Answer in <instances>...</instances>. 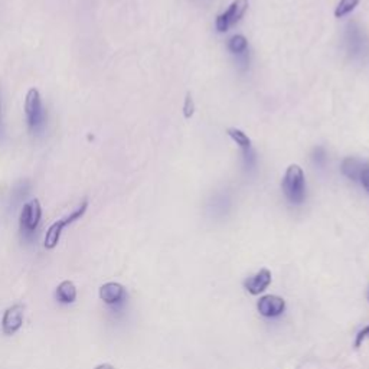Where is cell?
<instances>
[{
  "label": "cell",
  "instance_id": "cell-12",
  "mask_svg": "<svg viewBox=\"0 0 369 369\" xmlns=\"http://www.w3.org/2000/svg\"><path fill=\"white\" fill-rule=\"evenodd\" d=\"M369 167V165L361 159L356 158H346L342 162V173L347 179L351 181H359L362 173Z\"/></svg>",
  "mask_w": 369,
  "mask_h": 369
},
{
  "label": "cell",
  "instance_id": "cell-7",
  "mask_svg": "<svg viewBox=\"0 0 369 369\" xmlns=\"http://www.w3.org/2000/svg\"><path fill=\"white\" fill-rule=\"evenodd\" d=\"M25 320V306L15 303L9 306L2 316V332L6 336L16 335L22 329Z\"/></svg>",
  "mask_w": 369,
  "mask_h": 369
},
{
  "label": "cell",
  "instance_id": "cell-19",
  "mask_svg": "<svg viewBox=\"0 0 369 369\" xmlns=\"http://www.w3.org/2000/svg\"><path fill=\"white\" fill-rule=\"evenodd\" d=\"M366 339H369V325L365 326L363 329H361L356 338H355V347H359Z\"/></svg>",
  "mask_w": 369,
  "mask_h": 369
},
{
  "label": "cell",
  "instance_id": "cell-17",
  "mask_svg": "<svg viewBox=\"0 0 369 369\" xmlns=\"http://www.w3.org/2000/svg\"><path fill=\"white\" fill-rule=\"evenodd\" d=\"M244 153V165L247 169H252L256 167L257 165V156H256V151L252 149H248V150H243Z\"/></svg>",
  "mask_w": 369,
  "mask_h": 369
},
{
  "label": "cell",
  "instance_id": "cell-18",
  "mask_svg": "<svg viewBox=\"0 0 369 369\" xmlns=\"http://www.w3.org/2000/svg\"><path fill=\"white\" fill-rule=\"evenodd\" d=\"M312 159L318 166H323L326 163V151L323 147H316L312 153Z\"/></svg>",
  "mask_w": 369,
  "mask_h": 369
},
{
  "label": "cell",
  "instance_id": "cell-5",
  "mask_svg": "<svg viewBox=\"0 0 369 369\" xmlns=\"http://www.w3.org/2000/svg\"><path fill=\"white\" fill-rule=\"evenodd\" d=\"M99 297L108 309H111L113 312H115V310H120L126 304L127 290L120 283L108 281L100 287Z\"/></svg>",
  "mask_w": 369,
  "mask_h": 369
},
{
  "label": "cell",
  "instance_id": "cell-11",
  "mask_svg": "<svg viewBox=\"0 0 369 369\" xmlns=\"http://www.w3.org/2000/svg\"><path fill=\"white\" fill-rule=\"evenodd\" d=\"M76 297H79V290H76V286L71 280H64L56 286L55 300L60 304H74L76 302Z\"/></svg>",
  "mask_w": 369,
  "mask_h": 369
},
{
  "label": "cell",
  "instance_id": "cell-2",
  "mask_svg": "<svg viewBox=\"0 0 369 369\" xmlns=\"http://www.w3.org/2000/svg\"><path fill=\"white\" fill-rule=\"evenodd\" d=\"M42 220V206L40 199H32L26 202L19 215V232H21L22 240L26 243H32L36 240L38 229H40Z\"/></svg>",
  "mask_w": 369,
  "mask_h": 369
},
{
  "label": "cell",
  "instance_id": "cell-9",
  "mask_svg": "<svg viewBox=\"0 0 369 369\" xmlns=\"http://www.w3.org/2000/svg\"><path fill=\"white\" fill-rule=\"evenodd\" d=\"M346 45L352 56H361L366 51V40L359 26L349 25L346 31Z\"/></svg>",
  "mask_w": 369,
  "mask_h": 369
},
{
  "label": "cell",
  "instance_id": "cell-3",
  "mask_svg": "<svg viewBox=\"0 0 369 369\" xmlns=\"http://www.w3.org/2000/svg\"><path fill=\"white\" fill-rule=\"evenodd\" d=\"M281 186L288 202H291L293 205H300L304 202L306 181H304L303 169L299 165H290L287 167Z\"/></svg>",
  "mask_w": 369,
  "mask_h": 369
},
{
  "label": "cell",
  "instance_id": "cell-22",
  "mask_svg": "<svg viewBox=\"0 0 369 369\" xmlns=\"http://www.w3.org/2000/svg\"><path fill=\"white\" fill-rule=\"evenodd\" d=\"M3 134V123H2V104H0V136Z\"/></svg>",
  "mask_w": 369,
  "mask_h": 369
},
{
  "label": "cell",
  "instance_id": "cell-1",
  "mask_svg": "<svg viewBox=\"0 0 369 369\" xmlns=\"http://www.w3.org/2000/svg\"><path fill=\"white\" fill-rule=\"evenodd\" d=\"M26 124L32 134L40 136L45 131L48 124V113L42 103V97L36 88H31L25 97Z\"/></svg>",
  "mask_w": 369,
  "mask_h": 369
},
{
  "label": "cell",
  "instance_id": "cell-21",
  "mask_svg": "<svg viewBox=\"0 0 369 369\" xmlns=\"http://www.w3.org/2000/svg\"><path fill=\"white\" fill-rule=\"evenodd\" d=\"M94 369H115L111 363H100V365H97Z\"/></svg>",
  "mask_w": 369,
  "mask_h": 369
},
{
  "label": "cell",
  "instance_id": "cell-8",
  "mask_svg": "<svg viewBox=\"0 0 369 369\" xmlns=\"http://www.w3.org/2000/svg\"><path fill=\"white\" fill-rule=\"evenodd\" d=\"M257 309L260 315H263L264 318H277L284 312L286 302L279 296L268 295L259 300Z\"/></svg>",
  "mask_w": 369,
  "mask_h": 369
},
{
  "label": "cell",
  "instance_id": "cell-6",
  "mask_svg": "<svg viewBox=\"0 0 369 369\" xmlns=\"http://www.w3.org/2000/svg\"><path fill=\"white\" fill-rule=\"evenodd\" d=\"M247 9L248 0H234V2L229 5V8L217 17L215 25L218 32H227L229 28L237 25L245 15Z\"/></svg>",
  "mask_w": 369,
  "mask_h": 369
},
{
  "label": "cell",
  "instance_id": "cell-15",
  "mask_svg": "<svg viewBox=\"0 0 369 369\" xmlns=\"http://www.w3.org/2000/svg\"><path fill=\"white\" fill-rule=\"evenodd\" d=\"M361 0H341L338 3L336 9H335V16L336 17H343L346 15L351 13L358 5H359Z\"/></svg>",
  "mask_w": 369,
  "mask_h": 369
},
{
  "label": "cell",
  "instance_id": "cell-4",
  "mask_svg": "<svg viewBox=\"0 0 369 369\" xmlns=\"http://www.w3.org/2000/svg\"><path fill=\"white\" fill-rule=\"evenodd\" d=\"M88 209V201L84 199L80 206L76 208L75 211H72L71 213H68L67 217H64L63 220H58L55 221L47 231V236H45V241H44V247L47 249H54L58 243H60L61 240V236H63V232L67 227H69L71 224L76 222L79 220H81L84 215H85V212Z\"/></svg>",
  "mask_w": 369,
  "mask_h": 369
},
{
  "label": "cell",
  "instance_id": "cell-14",
  "mask_svg": "<svg viewBox=\"0 0 369 369\" xmlns=\"http://www.w3.org/2000/svg\"><path fill=\"white\" fill-rule=\"evenodd\" d=\"M227 133H228L229 138H231L232 140H234V142H236L243 150H248V149H251V139L248 138V136H247L244 131H241L240 129L231 127V129L227 130Z\"/></svg>",
  "mask_w": 369,
  "mask_h": 369
},
{
  "label": "cell",
  "instance_id": "cell-10",
  "mask_svg": "<svg viewBox=\"0 0 369 369\" xmlns=\"http://www.w3.org/2000/svg\"><path fill=\"white\" fill-rule=\"evenodd\" d=\"M270 283H271V273H270V270L261 268L257 274H254V276L247 279L244 281V287H245V290L248 291L249 295L259 296L260 293H263V291L270 286Z\"/></svg>",
  "mask_w": 369,
  "mask_h": 369
},
{
  "label": "cell",
  "instance_id": "cell-20",
  "mask_svg": "<svg viewBox=\"0 0 369 369\" xmlns=\"http://www.w3.org/2000/svg\"><path fill=\"white\" fill-rule=\"evenodd\" d=\"M359 182H361L362 186L369 192V167L362 173V177H361Z\"/></svg>",
  "mask_w": 369,
  "mask_h": 369
},
{
  "label": "cell",
  "instance_id": "cell-16",
  "mask_svg": "<svg viewBox=\"0 0 369 369\" xmlns=\"http://www.w3.org/2000/svg\"><path fill=\"white\" fill-rule=\"evenodd\" d=\"M193 114H195V103H193L190 92H188L186 99H185V104H183V115H185V119H190Z\"/></svg>",
  "mask_w": 369,
  "mask_h": 369
},
{
  "label": "cell",
  "instance_id": "cell-13",
  "mask_svg": "<svg viewBox=\"0 0 369 369\" xmlns=\"http://www.w3.org/2000/svg\"><path fill=\"white\" fill-rule=\"evenodd\" d=\"M228 49L231 54L237 55L240 63L247 67L248 64V41L247 38L243 35H236L232 36L228 42Z\"/></svg>",
  "mask_w": 369,
  "mask_h": 369
}]
</instances>
